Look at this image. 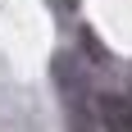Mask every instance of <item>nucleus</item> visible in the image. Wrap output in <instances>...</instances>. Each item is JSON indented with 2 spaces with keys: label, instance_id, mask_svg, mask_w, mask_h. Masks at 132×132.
Segmentation results:
<instances>
[{
  "label": "nucleus",
  "instance_id": "20e7f679",
  "mask_svg": "<svg viewBox=\"0 0 132 132\" xmlns=\"http://www.w3.org/2000/svg\"><path fill=\"white\" fill-rule=\"evenodd\" d=\"M50 9L59 14V18H68V14H78V0H50Z\"/></svg>",
  "mask_w": 132,
  "mask_h": 132
},
{
  "label": "nucleus",
  "instance_id": "f03ea898",
  "mask_svg": "<svg viewBox=\"0 0 132 132\" xmlns=\"http://www.w3.org/2000/svg\"><path fill=\"white\" fill-rule=\"evenodd\" d=\"M96 123H105V128H132V96L96 91Z\"/></svg>",
  "mask_w": 132,
  "mask_h": 132
},
{
  "label": "nucleus",
  "instance_id": "f257e3e1",
  "mask_svg": "<svg viewBox=\"0 0 132 132\" xmlns=\"http://www.w3.org/2000/svg\"><path fill=\"white\" fill-rule=\"evenodd\" d=\"M50 82L59 100L68 105V123H96V87H91V59L73 50L50 55Z\"/></svg>",
  "mask_w": 132,
  "mask_h": 132
},
{
  "label": "nucleus",
  "instance_id": "7ed1b4c3",
  "mask_svg": "<svg viewBox=\"0 0 132 132\" xmlns=\"http://www.w3.org/2000/svg\"><path fill=\"white\" fill-rule=\"evenodd\" d=\"M78 46H82V50H87V59H91L96 68H105V64H109V50H105V46H100V37H96L91 27H78Z\"/></svg>",
  "mask_w": 132,
  "mask_h": 132
}]
</instances>
